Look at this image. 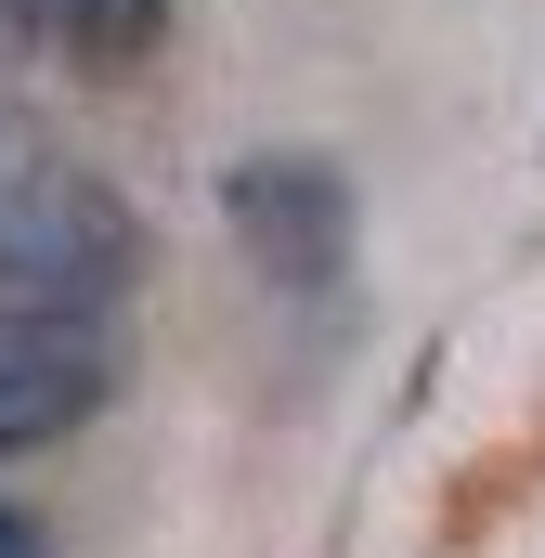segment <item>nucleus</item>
I'll return each mask as SVG.
<instances>
[{"mask_svg":"<svg viewBox=\"0 0 545 558\" xmlns=\"http://www.w3.org/2000/svg\"><path fill=\"white\" fill-rule=\"evenodd\" d=\"M118 390H131L118 312H0V468L65 454Z\"/></svg>","mask_w":545,"mask_h":558,"instance_id":"3","label":"nucleus"},{"mask_svg":"<svg viewBox=\"0 0 545 558\" xmlns=\"http://www.w3.org/2000/svg\"><path fill=\"white\" fill-rule=\"evenodd\" d=\"M169 13H182V0H26V26H39L78 78H131V65H156V52H169Z\"/></svg>","mask_w":545,"mask_h":558,"instance_id":"4","label":"nucleus"},{"mask_svg":"<svg viewBox=\"0 0 545 558\" xmlns=\"http://www.w3.org/2000/svg\"><path fill=\"white\" fill-rule=\"evenodd\" d=\"M0 558H52V520H39V507H13V494H0Z\"/></svg>","mask_w":545,"mask_h":558,"instance_id":"6","label":"nucleus"},{"mask_svg":"<svg viewBox=\"0 0 545 558\" xmlns=\"http://www.w3.org/2000/svg\"><path fill=\"white\" fill-rule=\"evenodd\" d=\"M26 169H39V143H26V118H13V105H0V208H13V195H26Z\"/></svg>","mask_w":545,"mask_h":558,"instance_id":"5","label":"nucleus"},{"mask_svg":"<svg viewBox=\"0 0 545 558\" xmlns=\"http://www.w3.org/2000/svg\"><path fill=\"white\" fill-rule=\"evenodd\" d=\"M221 221H234V247H247V274H261L272 299H325V286L351 274V234H364L351 169L312 156V143L234 156V169H221Z\"/></svg>","mask_w":545,"mask_h":558,"instance_id":"2","label":"nucleus"},{"mask_svg":"<svg viewBox=\"0 0 545 558\" xmlns=\"http://www.w3.org/2000/svg\"><path fill=\"white\" fill-rule=\"evenodd\" d=\"M143 286V208L78 169V156H39L26 195L0 208V312H118Z\"/></svg>","mask_w":545,"mask_h":558,"instance_id":"1","label":"nucleus"}]
</instances>
